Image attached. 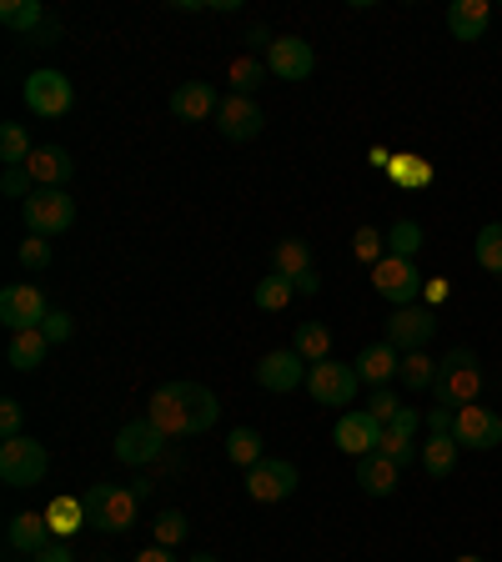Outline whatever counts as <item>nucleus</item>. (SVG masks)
Listing matches in <instances>:
<instances>
[{"label":"nucleus","instance_id":"obj_54","mask_svg":"<svg viewBox=\"0 0 502 562\" xmlns=\"http://www.w3.org/2000/svg\"><path fill=\"white\" fill-rule=\"evenodd\" d=\"M367 161H372V166H382V171H387V166H392V156H387L382 146H372V151H367Z\"/></svg>","mask_w":502,"mask_h":562},{"label":"nucleus","instance_id":"obj_16","mask_svg":"<svg viewBox=\"0 0 502 562\" xmlns=\"http://www.w3.org/2000/svg\"><path fill=\"white\" fill-rule=\"evenodd\" d=\"M257 382L267 386V392H302L306 386V362L297 357L292 347H277V351H267L257 362Z\"/></svg>","mask_w":502,"mask_h":562},{"label":"nucleus","instance_id":"obj_44","mask_svg":"<svg viewBox=\"0 0 502 562\" xmlns=\"http://www.w3.org/2000/svg\"><path fill=\"white\" fill-rule=\"evenodd\" d=\"M367 412H372V417L387 427V422H392V417L402 412V402L392 397V386H372V397H367Z\"/></svg>","mask_w":502,"mask_h":562},{"label":"nucleus","instance_id":"obj_2","mask_svg":"<svg viewBox=\"0 0 502 562\" xmlns=\"http://www.w3.org/2000/svg\"><path fill=\"white\" fill-rule=\"evenodd\" d=\"M433 397L443 402V407H472V402L482 397V367H478V351L468 347H453L437 362V382H433Z\"/></svg>","mask_w":502,"mask_h":562},{"label":"nucleus","instance_id":"obj_6","mask_svg":"<svg viewBox=\"0 0 502 562\" xmlns=\"http://www.w3.org/2000/svg\"><path fill=\"white\" fill-rule=\"evenodd\" d=\"M422 286H427V277L417 271V261H408V257H382L372 267V292L382 296L392 312L398 306H412L422 296Z\"/></svg>","mask_w":502,"mask_h":562},{"label":"nucleus","instance_id":"obj_32","mask_svg":"<svg viewBox=\"0 0 502 562\" xmlns=\"http://www.w3.org/2000/svg\"><path fill=\"white\" fill-rule=\"evenodd\" d=\"M267 60H257V56H236L232 66H226V81H232V95H252L257 86H267Z\"/></svg>","mask_w":502,"mask_h":562},{"label":"nucleus","instance_id":"obj_41","mask_svg":"<svg viewBox=\"0 0 502 562\" xmlns=\"http://www.w3.org/2000/svg\"><path fill=\"white\" fill-rule=\"evenodd\" d=\"M377 452H382V457H392L398 468H408V462H422V447L412 442V437L387 432V427H382V442H377Z\"/></svg>","mask_w":502,"mask_h":562},{"label":"nucleus","instance_id":"obj_22","mask_svg":"<svg viewBox=\"0 0 502 562\" xmlns=\"http://www.w3.org/2000/svg\"><path fill=\"white\" fill-rule=\"evenodd\" d=\"M5 542H11V552H25V558H35L41 548H51V522L46 513H15L11 527H5Z\"/></svg>","mask_w":502,"mask_h":562},{"label":"nucleus","instance_id":"obj_38","mask_svg":"<svg viewBox=\"0 0 502 562\" xmlns=\"http://www.w3.org/2000/svg\"><path fill=\"white\" fill-rule=\"evenodd\" d=\"M31 151H35L31 136H25L15 121H5V126H0V161H5V166H25V161H31Z\"/></svg>","mask_w":502,"mask_h":562},{"label":"nucleus","instance_id":"obj_17","mask_svg":"<svg viewBox=\"0 0 502 562\" xmlns=\"http://www.w3.org/2000/svg\"><path fill=\"white\" fill-rule=\"evenodd\" d=\"M261 126H267V116H261V105L252 95H226L222 111H216V131L226 140H257Z\"/></svg>","mask_w":502,"mask_h":562},{"label":"nucleus","instance_id":"obj_35","mask_svg":"<svg viewBox=\"0 0 502 562\" xmlns=\"http://www.w3.org/2000/svg\"><path fill=\"white\" fill-rule=\"evenodd\" d=\"M402 386H408V392H433V382H437V362L433 357H427V351H408V357H402Z\"/></svg>","mask_w":502,"mask_h":562},{"label":"nucleus","instance_id":"obj_30","mask_svg":"<svg viewBox=\"0 0 502 562\" xmlns=\"http://www.w3.org/2000/svg\"><path fill=\"white\" fill-rule=\"evenodd\" d=\"M46 21H51V15L41 11L35 0H5V5H0V25H5V31H15V35H25V41H35V31H41Z\"/></svg>","mask_w":502,"mask_h":562},{"label":"nucleus","instance_id":"obj_15","mask_svg":"<svg viewBox=\"0 0 502 562\" xmlns=\"http://www.w3.org/2000/svg\"><path fill=\"white\" fill-rule=\"evenodd\" d=\"M453 437L462 447H472V452H492V447L502 442V417L498 412H488V407H457V427H453Z\"/></svg>","mask_w":502,"mask_h":562},{"label":"nucleus","instance_id":"obj_37","mask_svg":"<svg viewBox=\"0 0 502 562\" xmlns=\"http://www.w3.org/2000/svg\"><path fill=\"white\" fill-rule=\"evenodd\" d=\"M422 251V226L412 222V216H402V222H392V232H387V257H417Z\"/></svg>","mask_w":502,"mask_h":562},{"label":"nucleus","instance_id":"obj_1","mask_svg":"<svg viewBox=\"0 0 502 562\" xmlns=\"http://www.w3.org/2000/svg\"><path fill=\"white\" fill-rule=\"evenodd\" d=\"M86 517L105 538H126L131 527L141 522V497L131 487H116V482H96L86 492Z\"/></svg>","mask_w":502,"mask_h":562},{"label":"nucleus","instance_id":"obj_23","mask_svg":"<svg viewBox=\"0 0 502 562\" xmlns=\"http://www.w3.org/2000/svg\"><path fill=\"white\" fill-rule=\"evenodd\" d=\"M46 522H51V538L70 542L81 527H91V517H86V497H70V492L51 497V503H46Z\"/></svg>","mask_w":502,"mask_h":562},{"label":"nucleus","instance_id":"obj_31","mask_svg":"<svg viewBox=\"0 0 502 562\" xmlns=\"http://www.w3.org/2000/svg\"><path fill=\"white\" fill-rule=\"evenodd\" d=\"M387 176L398 181L402 191H422V187H433V161H422V156H392V166H387Z\"/></svg>","mask_w":502,"mask_h":562},{"label":"nucleus","instance_id":"obj_39","mask_svg":"<svg viewBox=\"0 0 502 562\" xmlns=\"http://www.w3.org/2000/svg\"><path fill=\"white\" fill-rule=\"evenodd\" d=\"M352 257L367 261V267H377V261L387 257V232H377V226H357V232H352Z\"/></svg>","mask_w":502,"mask_h":562},{"label":"nucleus","instance_id":"obj_26","mask_svg":"<svg viewBox=\"0 0 502 562\" xmlns=\"http://www.w3.org/2000/svg\"><path fill=\"white\" fill-rule=\"evenodd\" d=\"M271 271L287 281H297L302 271H312V246L302 241V236H281L277 246H271Z\"/></svg>","mask_w":502,"mask_h":562},{"label":"nucleus","instance_id":"obj_36","mask_svg":"<svg viewBox=\"0 0 502 562\" xmlns=\"http://www.w3.org/2000/svg\"><path fill=\"white\" fill-rule=\"evenodd\" d=\"M292 296H297L292 281L271 271V277H261V281H257V292H252V302H257L261 312H281V306H292Z\"/></svg>","mask_w":502,"mask_h":562},{"label":"nucleus","instance_id":"obj_47","mask_svg":"<svg viewBox=\"0 0 502 562\" xmlns=\"http://www.w3.org/2000/svg\"><path fill=\"white\" fill-rule=\"evenodd\" d=\"M41 331H46V341L56 347V341H70V331H76V322H70V312H56L51 306V316L41 322Z\"/></svg>","mask_w":502,"mask_h":562},{"label":"nucleus","instance_id":"obj_45","mask_svg":"<svg viewBox=\"0 0 502 562\" xmlns=\"http://www.w3.org/2000/svg\"><path fill=\"white\" fill-rule=\"evenodd\" d=\"M0 191H5V196H31L35 191V181H31V171H25V166H5V176H0Z\"/></svg>","mask_w":502,"mask_h":562},{"label":"nucleus","instance_id":"obj_14","mask_svg":"<svg viewBox=\"0 0 502 562\" xmlns=\"http://www.w3.org/2000/svg\"><path fill=\"white\" fill-rule=\"evenodd\" d=\"M161 447H166V437L141 417V422H126V427H121L116 442H111V452H116V462H126V468H156Z\"/></svg>","mask_w":502,"mask_h":562},{"label":"nucleus","instance_id":"obj_53","mask_svg":"<svg viewBox=\"0 0 502 562\" xmlns=\"http://www.w3.org/2000/svg\"><path fill=\"white\" fill-rule=\"evenodd\" d=\"M136 562H176V558H171V548H146Z\"/></svg>","mask_w":502,"mask_h":562},{"label":"nucleus","instance_id":"obj_48","mask_svg":"<svg viewBox=\"0 0 502 562\" xmlns=\"http://www.w3.org/2000/svg\"><path fill=\"white\" fill-rule=\"evenodd\" d=\"M453 427H457V412L443 407V402H433V412H427V432H433V437H453Z\"/></svg>","mask_w":502,"mask_h":562},{"label":"nucleus","instance_id":"obj_40","mask_svg":"<svg viewBox=\"0 0 502 562\" xmlns=\"http://www.w3.org/2000/svg\"><path fill=\"white\" fill-rule=\"evenodd\" d=\"M15 261H21L25 271H46L51 261H56V251H51L46 236H31V232H25V241H21V251H15Z\"/></svg>","mask_w":502,"mask_h":562},{"label":"nucleus","instance_id":"obj_9","mask_svg":"<svg viewBox=\"0 0 502 562\" xmlns=\"http://www.w3.org/2000/svg\"><path fill=\"white\" fill-rule=\"evenodd\" d=\"M267 70L277 76V81H312V70H316L312 41H302V35H271Z\"/></svg>","mask_w":502,"mask_h":562},{"label":"nucleus","instance_id":"obj_33","mask_svg":"<svg viewBox=\"0 0 502 562\" xmlns=\"http://www.w3.org/2000/svg\"><path fill=\"white\" fill-rule=\"evenodd\" d=\"M226 457H232V468H246V472L257 468L261 457H267V452H261V432H257V427H232V437H226Z\"/></svg>","mask_w":502,"mask_h":562},{"label":"nucleus","instance_id":"obj_49","mask_svg":"<svg viewBox=\"0 0 502 562\" xmlns=\"http://www.w3.org/2000/svg\"><path fill=\"white\" fill-rule=\"evenodd\" d=\"M31 562H76V548H70V542H51V548H41Z\"/></svg>","mask_w":502,"mask_h":562},{"label":"nucleus","instance_id":"obj_46","mask_svg":"<svg viewBox=\"0 0 502 562\" xmlns=\"http://www.w3.org/2000/svg\"><path fill=\"white\" fill-rule=\"evenodd\" d=\"M25 432V407L15 397L0 402V437H21Z\"/></svg>","mask_w":502,"mask_h":562},{"label":"nucleus","instance_id":"obj_43","mask_svg":"<svg viewBox=\"0 0 502 562\" xmlns=\"http://www.w3.org/2000/svg\"><path fill=\"white\" fill-rule=\"evenodd\" d=\"M422 427H427V412H417V407H408V402H402V412L392 422H387V432H398V437H412V442H417V432Z\"/></svg>","mask_w":502,"mask_h":562},{"label":"nucleus","instance_id":"obj_29","mask_svg":"<svg viewBox=\"0 0 502 562\" xmlns=\"http://www.w3.org/2000/svg\"><path fill=\"white\" fill-rule=\"evenodd\" d=\"M46 351H51V341H46V331L35 327V331H11V367L15 372H35V367L46 362Z\"/></svg>","mask_w":502,"mask_h":562},{"label":"nucleus","instance_id":"obj_18","mask_svg":"<svg viewBox=\"0 0 502 562\" xmlns=\"http://www.w3.org/2000/svg\"><path fill=\"white\" fill-rule=\"evenodd\" d=\"M25 171H31L35 187H46V191H60L76 176V161H70L66 146H35L31 161H25Z\"/></svg>","mask_w":502,"mask_h":562},{"label":"nucleus","instance_id":"obj_21","mask_svg":"<svg viewBox=\"0 0 502 562\" xmlns=\"http://www.w3.org/2000/svg\"><path fill=\"white\" fill-rule=\"evenodd\" d=\"M488 21H492L488 0H453V5H447V31H453V41H468V46L482 41Z\"/></svg>","mask_w":502,"mask_h":562},{"label":"nucleus","instance_id":"obj_27","mask_svg":"<svg viewBox=\"0 0 502 562\" xmlns=\"http://www.w3.org/2000/svg\"><path fill=\"white\" fill-rule=\"evenodd\" d=\"M292 351L302 357V362H332V331L322 327V322H297L292 331Z\"/></svg>","mask_w":502,"mask_h":562},{"label":"nucleus","instance_id":"obj_24","mask_svg":"<svg viewBox=\"0 0 502 562\" xmlns=\"http://www.w3.org/2000/svg\"><path fill=\"white\" fill-rule=\"evenodd\" d=\"M398 482H402V468L392 462V457L372 452V457H362V462H357V487H362L367 497H392V492H398Z\"/></svg>","mask_w":502,"mask_h":562},{"label":"nucleus","instance_id":"obj_12","mask_svg":"<svg viewBox=\"0 0 502 562\" xmlns=\"http://www.w3.org/2000/svg\"><path fill=\"white\" fill-rule=\"evenodd\" d=\"M146 422H152V427L166 437V442H187V437H197V427H191L187 402H181L176 382H166V386H156V392H152V407H146Z\"/></svg>","mask_w":502,"mask_h":562},{"label":"nucleus","instance_id":"obj_10","mask_svg":"<svg viewBox=\"0 0 502 562\" xmlns=\"http://www.w3.org/2000/svg\"><path fill=\"white\" fill-rule=\"evenodd\" d=\"M433 331H437V312H433V306H398V312L387 316V337L382 341H392V347L408 357V351L427 347V341H433Z\"/></svg>","mask_w":502,"mask_h":562},{"label":"nucleus","instance_id":"obj_42","mask_svg":"<svg viewBox=\"0 0 502 562\" xmlns=\"http://www.w3.org/2000/svg\"><path fill=\"white\" fill-rule=\"evenodd\" d=\"M152 538H156V548H176V542H187V513H161L152 522Z\"/></svg>","mask_w":502,"mask_h":562},{"label":"nucleus","instance_id":"obj_7","mask_svg":"<svg viewBox=\"0 0 502 562\" xmlns=\"http://www.w3.org/2000/svg\"><path fill=\"white\" fill-rule=\"evenodd\" d=\"M306 392H312V402H322V407H352L357 392H362V376L347 362H316L312 372H306Z\"/></svg>","mask_w":502,"mask_h":562},{"label":"nucleus","instance_id":"obj_55","mask_svg":"<svg viewBox=\"0 0 502 562\" xmlns=\"http://www.w3.org/2000/svg\"><path fill=\"white\" fill-rule=\"evenodd\" d=\"M191 562H222L216 552H191Z\"/></svg>","mask_w":502,"mask_h":562},{"label":"nucleus","instance_id":"obj_11","mask_svg":"<svg viewBox=\"0 0 502 562\" xmlns=\"http://www.w3.org/2000/svg\"><path fill=\"white\" fill-rule=\"evenodd\" d=\"M46 316H51V306L41 296V286H31V281H15V286L0 292V322L11 331H35Z\"/></svg>","mask_w":502,"mask_h":562},{"label":"nucleus","instance_id":"obj_20","mask_svg":"<svg viewBox=\"0 0 502 562\" xmlns=\"http://www.w3.org/2000/svg\"><path fill=\"white\" fill-rule=\"evenodd\" d=\"M357 376L362 382H372V386H392V376L402 372V351L392 347V341H372V347H362L357 351Z\"/></svg>","mask_w":502,"mask_h":562},{"label":"nucleus","instance_id":"obj_51","mask_svg":"<svg viewBox=\"0 0 502 562\" xmlns=\"http://www.w3.org/2000/svg\"><path fill=\"white\" fill-rule=\"evenodd\" d=\"M292 286H297V296H316V292H322V277H316V267H312V271H302Z\"/></svg>","mask_w":502,"mask_h":562},{"label":"nucleus","instance_id":"obj_56","mask_svg":"<svg viewBox=\"0 0 502 562\" xmlns=\"http://www.w3.org/2000/svg\"><path fill=\"white\" fill-rule=\"evenodd\" d=\"M453 562H482V558H472V552H468V558H453Z\"/></svg>","mask_w":502,"mask_h":562},{"label":"nucleus","instance_id":"obj_52","mask_svg":"<svg viewBox=\"0 0 502 562\" xmlns=\"http://www.w3.org/2000/svg\"><path fill=\"white\" fill-rule=\"evenodd\" d=\"M56 41H60V21H56V15H51V21L41 25V31H35V41H31V46H56Z\"/></svg>","mask_w":502,"mask_h":562},{"label":"nucleus","instance_id":"obj_34","mask_svg":"<svg viewBox=\"0 0 502 562\" xmlns=\"http://www.w3.org/2000/svg\"><path fill=\"white\" fill-rule=\"evenodd\" d=\"M472 257H478L482 271H492V277L502 281V222H488L472 236Z\"/></svg>","mask_w":502,"mask_h":562},{"label":"nucleus","instance_id":"obj_50","mask_svg":"<svg viewBox=\"0 0 502 562\" xmlns=\"http://www.w3.org/2000/svg\"><path fill=\"white\" fill-rule=\"evenodd\" d=\"M447 292H453V286H447V277H433V281H427V286H422V296H427V306L447 302Z\"/></svg>","mask_w":502,"mask_h":562},{"label":"nucleus","instance_id":"obj_8","mask_svg":"<svg viewBox=\"0 0 502 562\" xmlns=\"http://www.w3.org/2000/svg\"><path fill=\"white\" fill-rule=\"evenodd\" d=\"M297 482H302V472H297L287 457H261L257 468L246 472V497H252V503H267V507L287 503L297 492Z\"/></svg>","mask_w":502,"mask_h":562},{"label":"nucleus","instance_id":"obj_25","mask_svg":"<svg viewBox=\"0 0 502 562\" xmlns=\"http://www.w3.org/2000/svg\"><path fill=\"white\" fill-rule=\"evenodd\" d=\"M176 392H181V402H187V417L197 432H211L216 422H222V402H216V392L201 382H176Z\"/></svg>","mask_w":502,"mask_h":562},{"label":"nucleus","instance_id":"obj_19","mask_svg":"<svg viewBox=\"0 0 502 562\" xmlns=\"http://www.w3.org/2000/svg\"><path fill=\"white\" fill-rule=\"evenodd\" d=\"M216 111H222V101H216V91H211L207 81H181L171 91V116L176 121H216Z\"/></svg>","mask_w":502,"mask_h":562},{"label":"nucleus","instance_id":"obj_13","mask_svg":"<svg viewBox=\"0 0 502 562\" xmlns=\"http://www.w3.org/2000/svg\"><path fill=\"white\" fill-rule=\"evenodd\" d=\"M332 442H337V452H347V457H357V462H362V457H372L377 442H382V422H377L367 407H352V412H342V417H337Z\"/></svg>","mask_w":502,"mask_h":562},{"label":"nucleus","instance_id":"obj_28","mask_svg":"<svg viewBox=\"0 0 502 562\" xmlns=\"http://www.w3.org/2000/svg\"><path fill=\"white\" fill-rule=\"evenodd\" d=\"M457 457H462L457 437H427V442H422V472H427V477H453Z\"/></svg>","mask_w":502,"mask_h":562},{"label":"nucleus","instance_id":"obj_5","mask_svg":"<svg viewBox=\"0 0 502 562\" xmlns=\"http://www.w3.org/2000/svg\"><path fill=\"white\" fill-rule=\"evenodd\" d=\"M21 101L31 105V116L60 121V116H70V105H76V86H70V76L46 66V70H31V76H25Z\"/></svg>","mask_w":502,"mask_h":562},{"label":"nucleus","instance_id":"obj_3","mask_svg":"<svg viewBox=\"0 0 502 562\" xmlns=\"http://www.w3.org/2000/svg\"><path fill=\"white\" fill-rule=\"evenodd\" d=\"M21 216H25V232H31V236L56 241V236H66L70 226H76V201H70V191L35 187L31 196L21 201Z\"/></svg>","mask_w":502,"mask_h":562},{"label":"nucleus","instance_id":"obj_4","mask_svg":"<svg viewBox=\"0 0 502 562\" xmlns=\"http://www.w3.org/2000/svg\"><path fill=\"white\" fill-rule=\"evenodd\" d=\"M46 468H51V452H46V442H35L31 432L0 442V482H5V487H35V482L46 477Z\"/></svg>","mask_w":502,"mask_h":562}]
</instances>
